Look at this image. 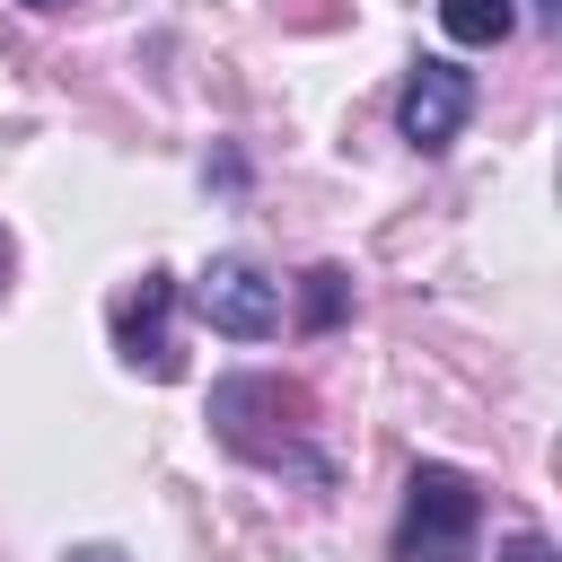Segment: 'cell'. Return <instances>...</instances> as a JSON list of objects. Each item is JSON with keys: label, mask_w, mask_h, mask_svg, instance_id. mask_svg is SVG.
Segmentation results:
<instances>
[{"label": "cell", "mask_w": 562, "mask_h": 562, "mask_svg": "<svg viewBox=\"0 0 562 562\" xmlns=\"http://www.w3.org/2000/svg\"><path fill=\"white\" fill-rule=\"evenodd\" d=\"M501 562H562V553H553V536H544V527H509Z\"/></svg>", "instance_id": "8"}, {"label": "cell", "mask_w": 562, "mask_h": 562, "mask_svg": "<svg viewBox=\"0 0 562 562\" xmlns=\"http://www.w3.org/2000/svg\"><path fill=\"white\" fill-rule=\"evenodd\" d=\"M18 9H70V0H18Z\"/></svg>", "instance_id": "11"}, {"label": "cell", "mask_w": 562, "mask_h": 562, "mask_svg": "<svg viewBox=\"0 0 562 562\" xmlns=\"http://www.w3.org/2000/svg\"><path fill=\"white\" fill-rule=\"evenodd\" d=\"M167 307H176V272H158V263L114 299V351H123V369H140V378H176L184 369V351L167 334Z\"/></svg>", "instance_id": "5"}, {"label": "cell", "mask_w": 562, "mask_h": 562, "mask_svg": "<svg viewBox=\"0 0 562 562\" xmlns=\"http://www.w3.org/2000/svg\"><path fill=\"white\" fill-rule=\"evenodd\" d=\"M342 316H351V272H342V263L299 272V325H307V334H334Z\"/></svg>", "instance_id": "7"}, {"label": "cell", "mask_w": 562, "mask_h": 562, "mask_svg": "<svg viewBox=\"0 0 562 562\" xmlns=\"http://www.w3.org/2000/svg\"><path fill=\"white\" fill-rule=\"evenodd\" d=\"M61 562H123V544H70Z\"/></svg>", "instance_id": "9"}, {"label": "cell", "mask_w": 562, "mask_h": 562, "mask_svg": "<svg viewBox=\"0 0 562 562\" xmlns=\"http://www.w3.org/2000/svg\"><path fill=\"white\" fill-rule=\"evenodd\" d=\"M193 307H202V325L228 334V342L281 334V281H272L255 255H211V263L193 272Z\"/></svg>", "instance_id": "3"}, {"label": "cell", "mask_w": 562, "mask_h": 562, "mask_svg": "<svg viewBox=\"0 0 562 562\" xmlns=\"http://www.w3.org/2000/svg\"><path fill=\"white\" fill-rule=\"evenodd\" d=\"M439 26H448V44H509L518 35V0H439Z\"/></svg>", "instance_id": "6"}, {"label": "cell", "mask_w": 562, "mask_h": 562, "mask_svg": "<svg viewBox=\"0 0 562 562\" xmlns=\"http://www.w3.org/2000/svg\"><path fill=\"white\" fill-rule=\"evenodd\" d=\"M465 114H474V70H457V61H413L404 70V88H395V132L413 140V149H448L457 132H465Z\"/></svg>", "instance_id": "4"}, {"label": "cell", "mask_w": 562, "mask_h": 562, "mask_svg": "<svg viewBox=\"0 0 562 562\" xmlns=\"http://www.w3.org/2000/svg\"><path fill=\"white\" fill-rule=\"evenodd\" d=\"M0 290H9V237H0Z\"/></svg>", "instance_id": "10"}, {"label": "cell", "mask_w": 562, "mask_h": 562, "mask_svg": "<svg viewBox=\"0 0 562 562\" xmlns=\"http://www.w3.org/2000/svg\"><path fill=\"white\" fill-rule=\"evenodd\" d=\"M474 536H483V483L448 457H422L404 474L395 562H474Z\"/></svg>", "instance_id": "2"}, {"label": "cell", "mask_w": 562, "mask_h": 562, "mask_svg": "<svg viewBox=\"0 0 562 562\" xmlns=\"http://www.w3.org/2000/svg\"><path fill=\"white\" fill-rule=\"evenodd\" d=\"M211 430L237 448V457H255V465H299V474H316V483H334V465L316 457V395L299 386V378H272V369H237V378H220L211 386Z\"/></svg>", "instance_id": "1"}]
</instances>
